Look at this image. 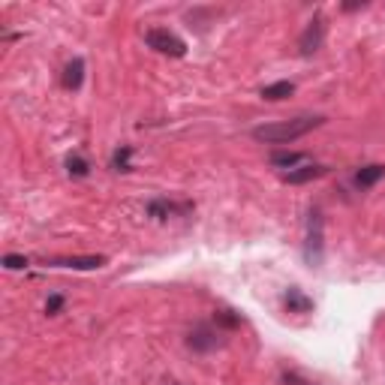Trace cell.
Wrapping results in <instances>:
<instances>
[{
  "mask_svg": "<svg viewBox=\"0 0 385 385\" xmlns=\"http://www.w3.org/2000/svg\"><path fill=\"white\" fill-rule=\"evenodd\" d=\"M325 121H328L325 115H298V117H289V121L256 126L253 139L256 142H265V145H289V142H295V139H304L307 133L319 130Z\"/></svg>",
  "mask_w": 385,
  "mask_h": 385,
  "instance_id": "6da1fadb",
  "label": "cell"
},
{
  "mask_svg": "<svg viewBox=\"0 0 385 385\" xmlns=\"http://www.w3.org/2000/svg\"><path fill=\"white\" fill-rule=\"evenodd\" d=\"M145 42H148L154 51L169 54V58H184L187 54V42L172 31H166V27H151V31L145 33Z\"/></svg>",
  "mask_w": 385,
  "mask_h": 385,
  "instance_id": "7a4b0ae2",
  "label": "cell"
},
{
  "mask_svg": "<svg viewBox=\"0 0 385 385\" xmlns=\"http://www.w3.org/2000/svg\"><path fill=\"white\" fill-rule=\"evenodd\" d=\"M304 256L310 265L322 262V214L319 208H313L307 214V244H304Z\"/></svg>",
  "mask_w": 385,
  "mask_h": 385,
  "instance_id": "3957f363",
  "label": "cell"
},
{
  "mask_svg": "<svg viewBox=\"0 0 385 385\" xmlns=\"http://www.w3.org/2000/svg\"><path fill=\"white\" fill-rule=\"evenodd\" d=\"M322 42H325V22H322V15H316L313 22H307L304 27V33H301V40H298V49L301 54H316L319 49H322Z\"/></svg>",
  "mask_w": 385,
  "mask_h": 385,
  "instance_id": "277c9868",
  "label": "cell"
},
{
  "mask_svg": "<svg viewBox=\"0 0 385 385\" xmlns=\"http://www.w3.org/2000/svg\"><path fill=\"white\" fill-rule=\"evenodd\" d=\"M220 343H223L220 341V331H214V328H208V325L192 328L190 337H187V346L192 352H211V350H217Z\"/></svg>",
  "mask_w": 385,
  "mask_h": 385,
  "instance_id": "5b68a950",
  "label": "cell"
},
{
  "mask_svg": "<svg viewBox=\"0 0 385 385\" xmlns=\"http://www.w3.org/2000/svg\"><path fill=\"white\" fill-rule=\"evenodd\" d=\"M54 268H72V271H97L106 265V256H69V259H54Z\"/></svg>",
  "mask_w": 385,
  "mask_h": 385,
  "instance_id": "8992f818",
  "label": "cell"
},
{
  "mask_svg": "<svg viewBox=\"0 0 385 385\" xmlns=\"http://www.w3.org/2000/svg\"><path fill=\"white\" fill-rule=\"evenodd\" d=\"M325 172H328L325 166H316V163H307V166H295V169H289L286 175H283V181H286V184H310V181L322 178Z\"/></svg>",
  "mask_w": 385,
  "mask_h": 385,
  "instance_id": "52a82bcc",
  "label": "cell"
},
{
  "mask_svg": "<svg viewBox=\"0 0 385 385\" xmlns=\"http://www.w3.org/2000/svg\"><path fill=\"white\" fill-rule=\"evenodd\" d=\"M81 81H85V60H81V58H72V60L67 63V72H63V88L79 90Z\"/></svg>",
  "mask_w": 385,
  "mask_h": 385,
  "instance_id": "ba28073f",
  "label": "cell"
},
{
  "mask_svg": "<svg viewBox=\"0 0 385 385\" xmlns=\"http://www.w3.org/2000/svg\"><path fill=\"white\" fill-rule=\"evenodd\" d=\"M292 94H295V85H292V81H274V85L262 88V97L271 99V103H277V99H286Z\"/></svg>",
  "mask_w": 385,
  "mask_h": 385,
  "instance_id": "9c48e42d",
  "label": "cell"
},
{
  "mask_svg": "<svg viewBox=\"0 0 385 385\" xmlns=\"http://www.w3.org/2000/svg\"><path fill=\"white\" fill-rule=\"evenodd\" d=\"M382 175H385V166L373 163V166H364V169L359 172V175H355V184H359V187H373Z\"/></svg>",
  "mask_w": 385,
  "mask_h": 385,
  "instance_id": "30bf717a",
  "label": "cell"
},
{
  "mask_svg": "<svg viewBox=\"0 0 385 385\" xmlns=\"http://www.w3.org/2000/svg\"><path fill=\"white\" fill-rule=\"evenodd\" d=\"M301 160H304V154H295V151H274L271 154V163L274 166H283V169H295Z\"/></svg>",
  "mask_w": 385,
  "mask_h": 385,
  "instance_id": "8fae6325",
  "label": "cell"
},
{
  "mask_svg": "<svg viewBox=\"0 0 385 385\" xmlns=\"http://www.w3.org/2000/svg\"><path fill=\"white\" fill-rule=\"evenodd\" d=\"M286 307H289V310H295V313H307V310L313 307V301L304 298L298 289H289V292H286Z\"/></svg>",
  "mask_w": 385,
  "mask_h": 385,
  "instance_id": "7c38bea8",
  "label": "cell"
},
{
  "mask_svg": "<svg viewBox=\"0 0 385 385\" xmlns=\"http://www.w3.org/2000/svg\"><path fill=\"white\" fill-rule=\"evenodd\" d=\"M67 172H69L72 178H85L88 172H90V166H88V160H81L79 154H76V157H67Z\"/></svg>",
  "mask_w": 385,
  "mask_h": 385,
  "instance_id": "4fadbf2b",
  "label": "cell"
},
{
  "mask_svg": "<svg viewBox=\"0 0 385 385\" xmlns=\"http://www.w3.org/2000/svg\"><path fill=\"white\" fill-rule=\"evenodd\" d=\"M130 154H133V148H130V145H124V148L115 154L112 166H115L117 172H130Z\"/></svg>",
  "mask_w": 385,
  "mask_h": 385,
  "instance_id": "5bb4252c",
  "label": "cell"
},
{
  "mask_svg": "<svg viewBox=\"0 0 385 385\" xmlns=\"http://www.w3.org/2000/svg\"><path fill=\"white\" fill-rule=\"evenodd\" d=\"M3 268H9V271L27 268V259H24V256H15V253H9V256H3Z\"/></svg>",
  "mask_w": 385,
  "mask_h": 385,
  "instance_id": "9a60e30c",
  "label": "cell"
},
{
  "mask_svg": "<svg viewBox=\"0 0 385 385\" xmlns=\"http://www.w3.org/2000/svg\"><path fill=\"white\" fill-rule=\"evenodd\" d=\"M148 211H151L154 217H169V214H172V211H175V208H172L169 202H151V205H148Z\"/></svg>",
  "mask_w": 385,
  "mask_h": 385,
  "instance_id": "2e32d148",
  "label": "cell"
},
{
  "mask_svg": "<svg viewBox=\"0 0 385 385\" xmlns=\"http://www.w3.org/2000/svg\"><path fill=\"white\" fill-rule=\"evenodd\" d=\"M60 304H63V298H60V295H51V298H49V304H45V313H58Z\"/></svg>",
  "mask_w": 385,
  "mask_h": 385,
  "instance_id": "e0dca14e",
  "label": "cell"
}]
</instances>
